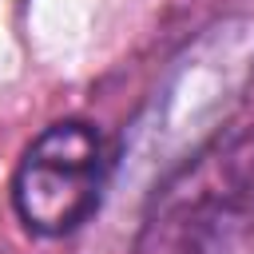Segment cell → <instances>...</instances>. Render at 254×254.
Here are the masks:
<instances>
[{
	"label": "cell",
	"instance_id": "cell-2",
	"mask_svg": "<svg viewBox=\"0 0 254 254\" xmlns=\"http://www.w3.org/2000/svg\"><path fill=\"white\" fill-rule=\"evenodd\" d=\"M115 171L111 139L87 119L44 127L12 175V206L40 238H67L95 218Z\"/></svg>",
	"mask_w": 254,
	"mask_h": 254
},
{
	"label": "cell",
	"instance_id": "cell-1",
	"mask_svg": "<svg viewBox=\"0 0 254 254\" xmlns=\"http://www.w3.org/2000/svg\"><path fill=\"white\" fill-rule=\"evenodd\" d=\"M250 218L254 135H218L151 190L139 254H222Z\"/></svg>",
	"mask_w": 254,
	"mask_h": 254
}]
</instances>
